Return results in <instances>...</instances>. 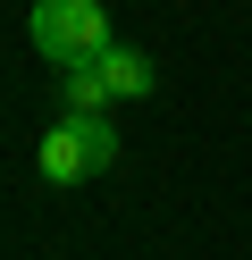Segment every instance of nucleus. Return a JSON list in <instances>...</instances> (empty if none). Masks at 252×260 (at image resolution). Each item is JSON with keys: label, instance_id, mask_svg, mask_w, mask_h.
Wrapping results in <instances>:
<instances>
[{"label": "nucleus", "instance_id": "nucleus-4", "mask_svg": "<svg viewBox=\"0 0 252 260\" xmlns=\"http://www.w3.org/2000/svg\"><path fill=\"white\" fill-rule=\"evenodd\" d=\"M59 101L67 109H84V118H109V76H101V59H76V68H59Z\"/></svg>", "mask_w": 252, "mask_h": 260}, {"label": "nucleus", "instance_id": "nucleus-1", "mask_svg": "<svg viewBox=\"0 0 252 260\" xmlns=\"http://www.w3.org/2000/svg\"><path fill=\"white\" fill-rule=\"evenodd\" d=\"M109 159H118V126H109V118H84V109H59V118H50V135L34 143L42 185H93Z\"/></svg>", "mask_w": 252, "mask_h": 260}, {"label": "nucleus", "instance_id": "nucleus-2", "mask_svg": "<svg viewBox=\"0 0 252 260\" xmlns=\"http://www.w3.org/2000/svg\"><path fill=\"white\" fill-rule=\"evenodd\" d=\"M25 42L50 59V68L101 59V51H109V9H101V0H34V17H25Z\"/></svg>", "mask_w": 252, "mask_h": 260}, {"label": "nucleus", "instance_id": "nucleus-3", "mask_svg": "<svg viewBox=\"0 0 252 260\" xmlns=\"http://www.w3.org/2000/svg\"><path fill=\"white\" fill-rule=\"evenodd\" d=\"M101 76H109V92H118V101H143V92L160 84V68H151L134 42H109V51H101Z\"/></svg>", "mask_w": 252, "mask_h": 260}]
</instances>
